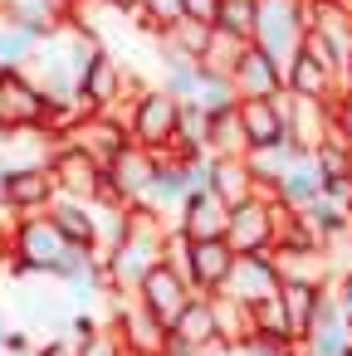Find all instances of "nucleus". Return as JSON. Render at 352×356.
<instances>
[{
  "label": "nucleus",
  "mask_w": 352,
  "mask_h": 356,
  "mask_svg": "<svg viewBox=\"0 0 352 356\" xmlns=\"http://www.w3.org/2000/svg\"><path fill=\"white\" fill-rule=\"evenodd\" d=\"M69 249H74V239L59 229V220H54L49 210L25 215V220H15V229H10V254L20 259L25 278H59Z\"/></svg>",
  "instance_id": "1"
},
{
  "label": "nucleus",
  "mask_w": 352,
  "mask_h": 356,
  "mask_svg": "<svg viewBox=\"0 0 352 356\" xmlns=\"http://www.w3.org/2000/svg\"><path fill=\"white\" fill-rule=\"evenodd\" d=\"M235 244L230 239H186L181 229H171V239H167V264H176L186 278H191V288L196 293H225V283H230V273H235Z\"/></svg>",
  "instance_id": "2"
},
{
  "label": "nucleus",
  "mask_w": 352,
  "mask_h": 356,
  "mask_svg": "<svg viewBox=\"0 0 352 356\" xmlns=\"http://www.w3.org/2000/svg\"><path fill=\"white\" fill-rule=\"evenodd\" d=\"M128 127L132 142L152 147V152H176V132H181V98L167 83H142L137 98L128 103Z\"/></svg>",
  "instance_id": "3"
},
{
  "label": "nucleus",
  "mask_w": 352,
  "mask_h": 356,
  "mask_svg": "<svg viewBox=\"0 0 352 356\" xmlns=\"http://www.w3.org/2000/svg\"><path fill=\"white\" fill-rule=\"evenodd\" d=\"M254 44H259L269 59H279L284 74H289V64H293V59L303 54V44H308V0H259Z\"/></svg>",
  "instance_id": "4"
},
{
  "label": "nucleus",
  "mask_w": 352,
  "mask_h": 356,
  "mask_svg": "<svg viewBox=\"0 0 352 356\" xmlns=\"http://www.w3.org/2000/svg\"><path fill=\"white\" fill-rule=\"evenodd\" d=\"M59 147H64V152H84V156H93L98 166H113V156H118L123 147H132V127H128L123 113H98V108H89V113H79V118H69V122L59 127Z\"/></svg>",
  "instance_id": "5"
},
{
  "label": "nucleus",
  "mask_w": 352,
  "mask_h": 356,
  "mask_svg": "<svg viewBox=\"0 0 352 356\" xmlns=\"http://www.w3.org/2000/svg\"><path fill=\"white\" fill-rule=\"evenodd\" d=\"M284 200L274 195H250L240 205H230V229L225 239L235 244V254H274L279 249V229H284Z\"/></svg>",
  "instance_id": "6"
},
{
  "label": "nucleus",
  "mask_w": 352,
  "mask_h": 356,
  "mask_svg": "<svg viewBox=\"0 0 352 356\" xmlns=\"http://www.w3.org/2000/svg\"><path fill=\"white\" fill-rule=\"evenodd\" d=\"M137 88H142L137 74L123 69V59H118L108 44H98L93 59H89V69H84V108L123 113V118H128V103L137 98Z\"/></svg>",
  "instance_id": "7"
},
{
  "label": "nucleus",
  "mask_w": 352,
  "mask_h": 356,
  "mask_svg": "<svg viewBox=\"0 0 352 356\" xmlns=\"http://www.w3.org/2000/svg\"><path fill=\"white\" fill-rule=\"evenodd\" d=\"M308 49L337 74L352 64V0H308Z\"/></svg>",
  "instance_id": "8"
},
{
  "label": "nucleus",
  "mask_w": 352,
  "mask_h": 356,
  "mask_svg": "<svg viewBox=\"0 0 352 356\" xmlns=\"http://www.w3.org/2000/svg\"><path fill=\"white\" fill-rule=\"evenodd\" d=\"M191 298H196V288H191V278L176 268V264H157L147 278H142V288H137V302L152 312V317H162L167 327H176V317L191 307Z\"/></svg>",
  "instance_id": "9"
},
{
  "label": "nucleus",
  "mask_w": 352,
  "mask_h": 356,
  "mask_svg": "<svg viewBox=\"0 0 352 356\" xmlns=\"http://www.w3.org/2000/svg\"><path fill=\"white\" fill-rule=\"evenodd\" d=\"M59 200V181H54V166H10V181H6V205L10 220H25V215H40Z\"/></svg>",
  "instance_id": "10"
},
{
  "label": "nucleus",
  "mask_w": 352,
  "mask_h": 356,
  "mask_svg": "<svg viewBox=\"0 0 352 356\" xmlns=\"http://www.w3.org/2000/svg\"><path fill=\"white\" fill-rule=\"evenodd\" d=\"M167 259V244L157 239H123L118 249L103 254V273H108V288L113 293H137L142 278Z\"/></svg>",
  "instance_id": "11"
},
{
  "label": "nucleus",
  "mask_w": 352,
  "mask_h": 356,
  "mask_svg": "<svg viewBox=\"0 0 352 356\" xmlns=\"http://www.w3.org/2000/svg\"><path fill=\"white\" fill-rule=\"evenodd\" d=\"M157 166H162V152H152V147H142V142H132V147H123V152L113 156L108 181H113V191L123 195V205H142V200H147V191H152V181H157Z\"/></svg>",
  "instance_id": "12"
},
{
  "label": "nucleus",
  "mask_w": 352,
  "mask_h": 356,
  "mask_svg": "<svg viewBox=\"0 0 352 356\" xmlns=\"http://www.w3.org/2000/svg\"><path fill=\"white\" fill-rule=\"evenodd\" d=\"M284 108H289V142L298 152H318L332 137V103L328 98H303L284 88Z\"/></svg>",
  "instance_id": "13"
},
{
  "label": "nucleus",
  "mask_w": 352,
  "mask_h": 356,
  "mask_svg": "<svg viewBox=\"0 0 352 356\" xmlns=\"http://www.w3.org/2000/svg\"><path fill=\"white\" fill-rule=\"evenodd\" d=\"M279 288H284V273H279V259H274V254H240V259H235V273H230V283H225V293H235V298L250 302V307L269 302Z\"/></svg>",
  "instance_id": "14"
},
{
  "label": "nucleus",
  "mask_w": 352,
  "mask_h": 356,
  "mask_svg": "<svg viewBox=\"0 0 352 356\" xmlns=\"http://www.w3.org/2000/svg\"><path fill=\"white\" fill-rule=\"evenodd\" d=\"M235 88H240V98H279L284 88H289V74H284V64L279 59H269L259 44H250L245 54H240V64H235Z\"/></svg>",
  "instance_id": "15"
},
{
  "label": "nucleus",
  "mask_w": 352,
  "mask_h": 356,
  "mask_svg": "<svg viewBox=\"0 0 352 356\" xmlns=\"http://www.w3.org/2000/svg\"><path fill=\"white\" fill-rule=\"evenodd\" d=\"M54 181H59V195H69V200H98L103 186H108V166H98V161L84 156V152H64V147H59V156H54Z\"/></svg>",
  "instance_id": "16"
},
{
  "label": "nucleus",
  "mask_w": 352,
  "mask_h": 356,
  "mask_svg": "<svg viewBox=\"0 0 352 356\" xmlns=\"http://www.w3.org/2000/svg\"><path fill=\"white\" fill-rule=\"evenodd\" d=\"M176 229H181L186 239H225V229H230V200H220L215 191L186 195Z\"/></svg>",
  "instance_id": "17"
},
{
  "label": "nucleus",
  "mask_w": 352,
  "mask_h": 356,
  "mask_svg": "<svg viewBox=\"0 0 352 356\" xmlns=\"http://www.w3.org/2000/svg\"><path fill=\"white\" fill-rule=\"evenodd\" d=\"M303 356H352V317L337 307L332 288H328V302L318 312V327L303 337Z\"/></svg>",
  "instance_id": "18"
},
{
  "label": "nucleus",
  "mask_w": 352,
  "mask_h": 356,
  "mask_svg": "<svg viewBox=\"0 0 352 356\" xmlns=\"http://www.w3.org/2000/svg\"><path fill=\"white\" fill-rule=\"evenodd\" d=\"M289 93H303V98H328V103H332V98L342 93V74L303 44V54L289 64Z\"/></svg>",
  "instance_id": "19"
},
{
  "label": "nucleus",
  "mask_w": 352,
  "mask_h": 356,
  "mask_svg": "<svg viewBox=\"0 0 352 356\" xmlns=\"http://www.w3.org/2000/svg\"><path fill=\"white\" fill-rule=\"evenodd\" d=\"M240 118H245L254 147L289 142V108H284V93H279V98H240Z\"/></svg>",
  "instance_id": "20"
},
{
  "label": "nucleus",
  "mask_w": 352,
  "mask_h": 356,
  "mask_svg": "<svg viewBox=\"0 0 352 356\" xmlns=\"http://www.w3.org/2000/svg\"><path fill=\"white\" fill-rule=\"evenodd\" d=\"M328 288H332V283H284V288H279L298 346H303V337L318 327V312H323V302H328Z\"/></svg>",
  "instance_id": "21"
},
{
  "label": "nucleus",
  "mask_w": 352,
  "mask_h": 356,
  "mask_svg": "<svg viewBox=\"0 0 352 356\" xmlns=\"http://www.w3.org/2000/svg\"><path fill=\"white\" fill-rule=\"evenodd\" d=\"M323 191H328V176H323V166H318L313 152H303V156L289 166V176L279 181V200H284L289 210H308Z\"/></svg>",
  "instance_id": "22"
},
{
  "label": "nucleus",
  "mask_w": 352,
  "mask_h": 356,
  "mask_svg": "<svg viewBox=\"0 0 352 356\" xmlns=\"http://www.w3.org/2000/svg\"><path fill=\"white\" fill-rule=\"evenodd\" d=\"M211 191L230 205L250 200V195H264L259 191V176L250 166V156H215V171H211Z\"/></svg>",
  "instance_id": "23"
},
{
  "label": "nucleus",
  "mask_w": 352,
  "mask_h": 356,
  "mask_svg": "<svg viewBox=\"0 0 352 356\" xmlns=\"http://www.w3.org/2000/svg\"><path fill=\"white\" fill-rule=\"evenodd\" d=\"M211 307H215V327H220V346H245L254 332H259V322H254V307L250 302H240L235 293H211Z\"/></svg>",
  "instance_id": "24"
},
{
  "label": "nucleus",
  "mask_w": 352,
  "mask_h": 356,
  "mask_svg": "<svg viewBox=\"0 0 352 356\" xmlns=\"http://www.w3.org/2000/svg\"><path fill=\"white\" fill-rule=\"evenodd\" d=\"M171 337H181V341H191L196 351H215L220 346V327H215V307H211V298L206 293H196L191 298V307L176 317V327H171Z\"/></svg>",
  "instance_id": "25"
},
{
  "label": "nucleus",
  "mask_w": 352,
  "mask_h": 356,
  "mask_svg": "<svg viewBox=\"0 0 352 356\" xmlns=\"http://www.w3.org/2000/svg\"><path fill=\"white\" fill-rule=\"evenodd\" d=\"M250 152H254V142L240 118V103L225 113H211V156H250Z\"/></svg>",
  "instance_id": "26"
},
{
  "label": "nucleus",
  "mask_w": 352,
  "mask_h": 356,
  "mask_svg": "<svg viewBox=\"0 0 352 356\" xmlns=\"http://www.w3.org/2000/svg\"><path fill=\"white\" fill-rule=\"evenodd\" d=\"M298 156H303V152H298L293 142H274V147H254V152H250V166H254V176H259V191L279 200V181L289 176V166H293Z\"/></svg>",
  "instance_id": "27"
},
{
  "label": "nucleus",
  "mask_w": 352,
  "mask_h": 356,
  "mask_svg": "<svg viewBox=\"0 0 352 356\" xmlns=\"http://www.w3.org/2000/svg\"><path fill=\"white\" fill-rule=\"evenodd\" d=\"M40 40H45V35L25 30L20 20H10V15H6V6H0V74H10V69H25V64L35 59Z\"/></svg>",
  "instance_id": "28"
},
{
  "label": "nucleus",
  "mask_w": 352,
  "mask_h": 356,
  "mask_svg": "<svg viewBox=\"0 0 352 356\" xmlns=\"http://www.w3.org/2000/svg\"><path fill=\"white\" fill-rule=\"evenodd\" d=\"M49 215L59 220V229H64L74 244H93V249H98V210H93V200H69V195H59V200L49 205Z\"/></svg>",
  "instance_id": "29"
},
{
  "label": "nucleus",
  "mask_w": 352,
  "mask_h": 356,
  "mask_svg": "<svg viewBox=\"0 0 352 356\" xmlns=\"http://www.w3.org/2000/svg\"><path fill=\"white\" fill-rule=\"evenodd\" d=\"M206 64L201 59H186V54H162V83L181 98V103H191V98H201V83H206Z\"/></svg>",
  "instance_id": "30"
},
{
  "label": "nucleus",
  "mask_w": 352,
  "mask_h": 356,
  "mask_svg": "<svg viewBox=\"0 0 352 356\" xmlns=\"http://www.w3.org/2000/svg\"><path fill=\"white\" fill-rule=\"evenodd\" d=\"M176 156H211V108H201L196 98H191V103H181Z\"/></svg>",
  "instance_id": "31"
},
{
  "label": "nucleus",
  "mask_w": 352,
  "mask_h": 356,
  "mask_svg": "<svg viewBox=\"0 0 352 356\" xmlns=\"http://www.w3.org/2000/svg\"><path fill=\"white\" fill-rule=\"evenodd\" d=\"M254 25H259V0H225V6H220L215 30H225V35L254 44Z\"/></svg>",
  "instance_id": "32"
},
{
  "label": "nucleus",
  "mask_w": 352,
  "mask_h": 356,
  "mask_svg": "<svg viewBox=\"0 0 352 356\" xmlns=\"http://www.w3.org/2000/svg\"><path fill=\"white\" fill-rule=\"evenodd\" d=\"M181 15H186V0H137V10H132V20H137L147 35H157V30L176 25Z\"/></svg>",
  "instance_id": "33"
},
{
  "label": "nucleus",
  "mask_w": 352,
  "mask_h": 356,
  "mask_svg": "<svg viewBox=\"0 0 352 356\" xmlns=\"http://www.w3.org/2000/svg\"><path fill=\"white\" fill-rule=\"evenodd\" d=\"M250 49V40H235V35H225V30H215V40H211V49H206V69L211 74H235V64H240V54Z\"/></svg>",
  "instance_id": "34"
},
{
  "label": "nucleus",
  "mask_w": 352,
  "mask_h": 356,
  "mask_svg": "<svg viewBox=\"0 0 352 356\" xmlns=\"http://www.w3.org/2000/svg\"><path fill=\"white\" fill-rule=\"evenodd\" d=\"M201 108H211V113H225V108H235L240 103V88H235V79L230 74H206V83H201V98H196Z\"/></svg>",
  "instance_id": "35"
},
{
  "label": "nucleus",
  "mask_w": 352,
  "mask_h": 356,
  "mask_svg": "<svg viewBox=\"0 0 352 356\" xmlns=\"http://www.w3.org/2000/svg\"><path fill=\"white\" fill-rule=\"evenodd\" d=\"M254 322H259V332H269V337H289V341H298L293 327H289V312H284V298H279V293H274L269 302L254 307Z\"/></svg>",
  "instance_id": "36"
},
{
  "label": "nucleus",
  "mask_w": 352,
  "mask_h": 356,
  "mask_svg": "<svg viewBox=\"0 0 352 356\" xmlns=\"http://www.w3.org/2000/svg\"><path fill=\"white\" fill-rule=\"evenodd\" d=\"M240 356H303V346L298 341H289V337H269V332H254L245 346H240Z\"/></svg>",
  "instance_id": "37"
},
{
  "label": "nucleus",
  "mask_w": 352,
  "mask_h": 356,
  "mask_svg": "<svg viewBox=\"0 0 352 356\" xmlns=\"http://www.w3.org/2000/svg\"><path fill=\"white\" fill-rule=\"evenodd\" d=\"M79 356H132V351L123 346V337H118L113 327H103V332H93L89 341H79Z\"/></svg>",
  "instance_id": "38"
},
{
  "label": "nucleus",
  "mask_w": 352,
  "mask_h": 356,
  "mask_svg": "<svg viewBox=\"0 0 352 356\" xmlns=\"http://www.w3.org/2000/svg\"><path fill=\"white\" fill-rule=\"evenodd\" d=\"M332 137L352 147V98H342V93L332 98Z\"/></svg>",
  "instance_id": "39"
},
{
  "label": "nucleus",
  "mask_w": 352,
  "mask_h": 356,
  "mask_svg": "<svg viewBox=\"0 0 352 356\" xmlns=\"http://www.w3.org/2000/svg\"><path fill=\"white\" fill-rule=\"evenodd\" d=\"M35 356H79V341L69 337V332H54V337H45L40 341V351Z\"/></svg>",
  "instance_id": "40"
},
{
  "label": "nucleus",
  "mask_w": 352,
  "mask_h": 356,
  "mask_svg": "<svg viewBox=\"0 0 352 356\" xmlns=\"http://www.w3.org/2000/svg\"><path fill=\"white\" fill-rule=\"evenodd\" d=\"M220 6H225V0H186V15H191V20H206V25H215V20H220Z\"/></svg>",
  "instance_id": "41"
},
{
  "label": "nucleus",
  "mask_w": 352,
  "mask_h": 356,
  "mask_svg": "<svg viewBox=\"0 0 352 356\" xmlns=\"http://www.w3.org/2000/svg\"><path fill=\"white\" fill-rule=\"evenodd\" d=\"M332 298H337V307L352 317V273H347V278H332Z\"/></svg>",
  "instance_id": "42"
},
{
  "label": "nucleus",
  "mask_w": 352,
  "mask_h": 356,
  "mask_svg": "<svg viewBox=\"0 0 352 356\" xmlns=\"http://www.w3.org/2000/svg\"><path fill=\"white\" fill-rule=\"evenodd\" d=\"M162 356H206V351H196L191 341H181V337H167V351Z\"/></svg>",
  "instance_id": "43"
},
{
  "label": "nucleus",
  "mask_w": 352,
  "mask_h": 356,
  "mask_svg": "<svg viewBox=\"0 0 352 356\" xmlns=\"http://www.w3.org/2000/svg\"><path fill=\"white\" fill-rule=\"evenodd\" d=\"M10 229H15V220L6 215V205H0V249H6V244H10Z\"/></svg>",
  "instance_id": "44"
},
{
  "label": "nucleus",
  "mask_w": 352,
  "mask_h": 356,
  "mask_svg": "<svg viewBox=\"0 0 352 356\" xmlns=\"http://www.w3.org/2000/svg\"><path fill=\"white\" fill-rule=\"evenodd\" d=\"M10 332H15V322H10V312H6V307H0V341H6Z\"/></svg>",
  "instance_id": "45"
},
{
  "label": "nucleus",
  "mask_w": 352,
  "mask_h": 356,
  "mask_svg": "<svg viewBox=\"0 0 352 356\" xmlns=\"http://www.w3.org/2000/svg\"><path fill=\"white\" fill-rule=\"evenodd\" d=\"M6 181H10V161L0 156V195H6Z\"/></svg>",
  "instance_id": "46"
},
{
  "label": "nucleus",
  "mask_w": 352,
  "mask_h": 356,
  "mask_svg": "<svg viewBox=\"0 0 352 356\" xmlns=\"http://www.w3.org/2000/svg\"><path fill=\"white\" fill-rule=\"evenodd\" d=\"M342 98H352V64H347V74H342Z\"/></svg>",
  "instance_id": "47"
},
{
  "label": "nucleus",
  "mask_w": 352,
  "mask_h": 356,
  "mask_svg": "<svg viewBox=\"0 0 352 356\" xmlns=\"http://www.w3.org/2000/svg\"><path fill=\"white\" fill-rule=\"evenodd\" d=\"M206 356H240L235 346H215V351H206Z\"/></svg>",
  "instance_id": "48"
},
{
  "label": "nucleus",
  "mask_w": 352,
  "mask_h": 356,
  "mask_svg": "<svg viewBox=\"0 0 352 356\" xmlns=\"http://www.w3.org/2000/svg\"><path fill=\"white\" fill-rule=\"evenodd\" d=\"M0 356H10V351H6V341H0Z\"/></svg>",
  "instance_id": "49"
}]
</instances>
